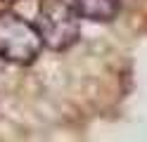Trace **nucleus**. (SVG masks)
Masks as SVG:
<instances>
[{"instance_id": "1", "label": "nucleus", "mask_w": 147, "mask_h": 142, "mask_svg": "<svg viewBox=\"0 0 147 142\" xmlns=\"http://www.w3.org/2000/svg\"><path fill=\"white\" fill-rule=\"evenodd\" d=\"M36 26L40 31L43 45L48 50L64 52L76 45L81 36V17L74 9L71 0H43L38 7Z\"/></svg>"}, {"instance_id": "2", "label": "nucleus", "mask_w": 147, "mask_h": 142, "mask_svg": "<svg viewBox=\"0 0 147 142\" xmlns=\"http://www.w3.org/2000/svg\"><path fill=\"white\" fill-rule=\"evenodd\" d=\"M43 47L45 45L36 24L26 22L14 12L0 14V59L26 66L36 62Z\"/></svg>"}, {"instance_id": "3", "label": "nucleus", "mask_w": 147, "mask_h": 142, "mask_svg": "<svg viewBox=\"0 0 147 142\" xmlns=\"http://www.w3.org/2000/svg\"><path fill=\"white\" fill-rule=\"evenodd\" d=\"M71 5L81 19L97 22V24L112 22L119 14V0H71Z\"/></svg>"}, {"instance_id": "4", "label": "nucleus", "mask_w": 147, "mask_h": 142, "mask_svg": "<svg viewBox=\"0 0 147 142\" xmlns=\"http://www.w3.org/2000/svg\"><path fill=\"white\" fill-rule=\"evenodd\" d=\"M0 3H7V5H12V3H19V0H0Z\"/></svg>"}]
</instances>
